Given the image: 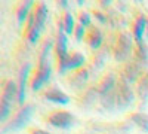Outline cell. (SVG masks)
Listing matches in <instances>:
<instances>
[{
  "mask_svg": "<svg viewBox=\"0 0 148 134\" xmlns=\"http://www.w3.org/2000/svg\"><path fill=\"white\" fill-rule=\"evenodd\" d=\"M61 26L64 27V30H65L67 34H70L74 30V19H73L71 14H65L64 15V19H62V22H61Z\"/></svg>",
  "mask_w": 148,
  "mask_h": 134,
  "instance_id": "obj_21",
  "label": "cell"
},
{
  "mask_svg": "<svg viewBox=\"0 0 148 134\" xmlns=\"http://www.w3.org/2000/svg\"><path fill=\"white\" fill-rule=\"evenodd\" d=\"M79 21H80V26L86 27V26H89L90 24V17L88 12H80L79 14Z\"/></svg>",
  "mask_w": 148,
  "mask_h": 134,
  "instance_id": "obj_23",
  "label": "cell"
},
{
  "mask_svg": "<svg viewBox=\"0 0 148 134\" xmlns=\"http://www.w3.org/2000/svg\"><path fill=\"white\" fill-rule=\"evenodd\" d=\"M46 18H47V6L40 2L34 5L33 10H31V15H30V19H28V26H27V39L34 43L37 39H39V34L46 22Z\"/></svg>",
  "mask_w": 148,
  "mask_h": 134,
  "instance_id": "obj_2",
  "label": "cell"
},
{
  "mask_svg": "<svg viewBox=\"0 0 148 134\" xmlns=\"http://www.w3.org/2000/svg\"><path fill=\"white\" fill-rule=\"evenodd\" d=\"M147 19L144 15H138L136 18L133 19V24H132V34L136 42H141L142 40V34L147 28Z\"/></svg>",
  "mask_w": 148,
  "mask_h": 134,
  "instance_id": "obj_16",
  "label": "cell"
},
{
  "mask_svg": "<svg viewBox=\"0 0 148 134\" xmlns=\"http://www.w3.org/2000/svg\"><path fill=\"white\" fill-rule=\"evenodd\" d=\"M31 134H51V133H47V131H45V130H39V128H36V130H33V131H31Z\"/></svg>",
  "mask_w": 148,
  "mask_h": 134,
  "instance_id": "obj_25",
  "label": "cell"
},
{
  "mask_svg": "<svg viewBox=\"0 0 148 134\" xmlns=\"http://www.w3.org/2000/svg\"><path fill=\"white\" fill-rule=\"evenodd\" d=\"M74 121H76L74 115H71L70 112H65V110H55L47 116L49 124L56 128H62V130L71 128L74 125Z\"/></svg>",
  "mask_w": 148,
  "mask_h": 134,
  "instance_id": "obj_8",
  "label": "cell"
},
{
  "mask_svg": "<svg viewBox=\"0 0 148 134\" xmlns=\"http://www.w3.org/2000/svg\"><path fill=\"white\" fill-rule=\"evenodd\" d=\"M88 79H89V72L86 69H79L74 73H71V76L68 78V83H70L71 88L80 90V88H83L86 85Z\"/></svg>",
  "mask_w": 148,
  "mask_h": 134,
  "instance_id": "obj_10",
  "label": "cell"
},
{
  "mask_svg": "<svg viewBox=\"0 0 148 134\" xmlns=\"http://www.w3.org/2000/svg\"><path fill=\"white\" fill-rule=\"evenodd\" d=\"M55 54H56V61H58V70H61L65 64V60L68 57L67 51V33L64 27L59 24V30L55 39Z\"/></svg>",
  "mask_w": 148,
  "mask_h": 134,
  "instance_id": "obj_7",
  "label": "cell"
},
{
  "mask_svg": "<svg viewBox=\"0 0 148 134\" xmlns=\"http://www.w3.org/2000/svg\"><path fill=\"white\" fill-rule=\"evenodd\" d=\"M86 42H88V45L92 48L93 51H96L98 48L101 46V43H102V33H101V30L98 28V27H89V30H88V33H86Z\"/></svg>",
  "mask_w": 148,
  "mask_h": 134,
  "instance_id": "obj_14",
  "label": "cell"
},
{
  "mask_svg": "<svg viewBox=\"0 0 148 134\" xmlns=\"http://www.w3.org/2000/svg\"><path fill=\"white\" fill-rule=\"evenodd\" d=\"M133 57H135V61L138 64H141V66L148 64V48L142 40L136 42V46H135V51H133Z\"/></svg>",
  "mask_w": 148,
  "mask_h": 134,
  "instance_id": "obj_17",
  "label": "cell"
},
{
  "mask_svg": "<svg viewBox=\"0 0 148 134\" xmlns=\"http://www.w3.org/2000/svg\"><path fill=\"white\" fill-rule=\"evenodd\" d=\"M83 36H86V34H84V27L79 24V26L76 27V39L80 42V40L83 39Z\"/></svg>",
  "mask_w": 148,
  "mask_h": 134,
  "instance_id": "obj_24",
  "label": "cell"
},
{
  "mask_svg": "<svg viewBox=\"0 0 148 134\" xmlns=\"http://www.w3.org/2000/svg\"><path fill=\"white\" fill-rule=\"evenodd\" d=\"M136 94L141 100H148V73H142V76L138 79Z\"/></svg>",
  "mask_w": 148,
  "mask_h": 134,
  "instance_id": "obj_18",
  "label": "cell"
},
{
  "mask_svg": "<svg viewBox=\"0 0 148 134\" xmlns=\"http://www.w3.org/2000/svg\"><path fill=\"white\" fill-rule=\"evenodd\" d=\"M104 60H105V52H101L99 55H95L93 57V67L95 69H99V67H102V64H104Z\"/></svg>",
  "mask_w": 148,
  "mask_h": 134,
  "instance_id": "obj_22",
  "label": "cell"
},
{
  "mask_svg": "<svg viewBox=\"0 0 148 134\" xmlns=\"http://www.w3.org/2000/svg\"><path fill=\"white\" fill-rule=\"evenodd\" d=\"M130 121L136 124L141 130H144L145 133H148V115L147 113H141V112L132 113L130 115Z\"/></svg>",
  "mask_w": 148,
  "mask_h": 134,
  "instance_id": "obj_19",
  "label": "cell"
},
{
  "mask_svg": "<svg viewBox=\"0 0 148 134\" xmlns=\"http://www.w3.org/2000/svg\"><path fill=\"white\" fill-rule=\"evenodd\" d=\"M141 70H142V66L138 64L136 61H135V60H133V61H127V63L125 64V67L121 69L120 78H121L123 81H126L127 83L138 82V79L142 76Z\"/></svg>",
  "mask_w": 148,
  "mask_h": 134,
  "instance_id": "obj_9",
  "label": "cell"
},
{
  "mask_svg": "<svg viewBox=\"0 0 148 134\" xmlns=\"http://www.w3.org/2000/svg\"><path fill=\"white\" fill-rule=\"evenodd\" d=\"M43 97H45L46 100L53 101L56 104H67V103H70V97L65 92L61 91L59 88H56V87H52V88L46 90L43 92Z\"/></svg>",
  "mask_w": 148,
  "mask_h": 134,
  "instance_id": "obj_11",
  "label": "cell"
},
{
  "mask_svg": "<svg viewBox=\"0 0 148 134\" xmlns=\"http://www.w3.org/2000/svg\"><path fill=\"white\" fill-rule=\"evenodd\" d=\"M116 85H117V79L114 76V73H107V75L102 76L101 82L98 83V92H99V95H104V94H108L111 92L114 88H116Z\"/></svg>",
  "mask_w": 148,
  "mask_h": 134,
  "instance_id": "obj_13",
  "label": "cell"
},
{
  "mask_svg": "<svg viewBox=\"0 0 148 134\" xmlns=\"http://www.w3.org/2000/svg\"><path fill=\"white\" fill-rule=\"evenodd\" d=\"M30 73V64L27 63L25 66H22L21 73H19V83H18V103L24 104L25 100V85H27V78Z\"/></svg>",
  "mask_w": 148,
  "mask_h": 134,
  "instance_id": "obj_15",
  "label": "cell"
},
{
  "mask_svg": "<svg viewBox=\"0 0 148 134\" xmlns=\"http://www.w3.org/2000/svg\"><path fill=\"white\" fill-rule=\"evenodd\" d=\"M116 99H117V109H120V110L127 109L135 100V94L130 88V83L123 81L121 78L117 81L116 85Z\"/></svg>",
  "mask_w": 148,
  "mask_h": 134,
  "instance_id": "obj_5",
  "label": "cell"
},
{
  "mask_svg": "<svg viewBox=\"0 0 148 134\" xmlns=\"http://www.w3.org/2000/svg\"><path fill=\"white\" fill-rule=\"evenodd\" d=\"M52 46V42H45L43 48H42V52L39 57V64H37V69L34 70L33 76L30 79V87L33 91H39L43 85L51 79V73H52V66L51 61L47 58V52H49V48Z\"/></svg>",
  "mask_w": 148,
  "mask_h": 134,
  "instance_id": "obj_1",
  "label": "cell"
},
{
  "mask_svg": "<svg viewBox=\"0 0 148 134\" xmlns=\"http://www.w3.org/2000/svg\"><path fill=\"white\" fill-rule=\"evenodd\" d=\"M31 8H34L33 2H25V3H21V5L18 6V10H16L18 14H16V17H18V22H19V24H22L24 19L27 18L28 10H30Z\"/></svg>",
  "mask_w": 148,
  "mask_h": 134,
  "instance_id": "obj_20",
  "label": "cell"
},
{
  "mask_svg": "<svg viewBox=\"0 0 148 134\" xmlns=\"http://www.w3.org/2000/svg\"><path fill=\"white\" fill-rule=\"evenodd\" d=\"M33 112H34V107L31 104L22 106L19 110L15 113V116L12 118L10 121H8V122L2 127V134L18 131V130H22L24 127H27V124L30 122V119H31Z\"/></svg>",
  "mask_w": 148,
  "mask_h": 134,
  "instance_id": "obj_4",
  "label": "cell"
},
{
  "mask_svg": "<svg viewBox=\"0 0 148 134\" xmlns=\"http://www.w3.org/2000/svg\"><path fill=\"white\" fill-rule=\"evenodd\" d=\"M15 97L18 100V85L14 81H8L3 85L2 90V99H0V121H6L10 113L12 104L15 101Z\"/></svg>",
  "mask_w": 148,
  "mask_h": 134,
  "instance_id": "obj_3",
  "label": "cell"
},
{
  "mask_svg": "<svg viewBox=\"0 0 148 134\" xmlns=\"http://www.w3.org/2000/svg\"><path fill=\"white\" fill-rule=\"evenodd\" d=\"M132 34L123 31L119 34L114 46V60L116 61H126L132 52Z\"/></svg>",
  "mask_w": 148,
  "mask_h": 134,
  "instance_id": "obj_6",
  "label": "cell"
},
{
  "mask_svg": "<svg viewBox=\"0 0 148 134\" xmlns=\"http://www.w3.org/2000/svg\"><path fill=\"white\" fill-rule=\"evenodd\" d=\"M84 64V57H83V54H80V52H71V54H68V57H67V60H65V64H64V67L59 70V73H65V70H79L82 66Z\"/></svg>",
  "mask_w": 148,
  "mask_h": 134,
  "instance_id": "obj_12",
  "label": "cell"
}]
</instances>
